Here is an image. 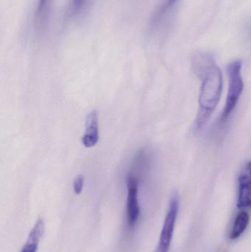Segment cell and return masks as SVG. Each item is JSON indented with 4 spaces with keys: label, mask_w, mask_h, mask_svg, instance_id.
<instances>
[{
    "label": "cell",
    "mask_w": 251,
    "mask_h": 252,
    "mask_svg": "<svg viewBox=\"0 0 251 252\" xmlns=\"http://www.w3.org/2000/svg\"><path fill=\"white\" fill-rule=\"evenodd\" d=\"M192 63L194 72L202 81L199 97L200 110L195 124L197 130H200L219 103L223 90V75L215 59L208 53L195 55Z\"/></svg>",
    "instance_id": "6da1fadb"
},
{
    "label": "cell",
    "mask_w": 251,
    "mask_h": 252,
    "mask_svg": "<svg viewBox=\"0 0 251 252\" xmlns=\"http://www.w3.org/2000/svg\"><path fill=\"white\" fill-rule=\"evenodd\" d=\"M242 68L243 64L241 61H234L229 63L227 67L229 85L226 101L221 117L222 122H224L229 118L231 112L237 106L239 99L243 93L244 83L242 75Z\"/></svg>",
    "instance_id": "7a4b0ae2"
},
{
    "label": "cell",
    "mask_w": 251,
    "mask_h": 252,
    "mask_svg": "<svg viewBox=\"0 0 251 252\" xmlns=\"http://www.w3.org/2000/svg\"><path fill=\"white\" fill-rule=\"evenodd\" d=\"M179 210V198L174 194L169 201V209L165 217V223L161 232L157 252H168L173 236L175 222Z\"/></svg>",
    "instance_id": "3957f363"
},
{
    "label": "cell",
    "mask_w": 251,
    "mask_h": 252,
    "mask_svg": "<svg viewBox=\"0 0 251 252\" xmlns=\"http://www.w3.org/2000/svg\"><path fill=\"white\" fill-rule=\"evenodd\" d=\"M127 195L126 219L129 229H133L139 219L140 206L138 199L139 180L133 174H128L126 178Z\"/></svg>",
    "instance_id": "277c9868"
},
{
    "label": "cell",
    "mask_w": 251,
    "mask_h": 252,
    "mask_svg": "<svg viewBox=\"0 0 251 252\" xmlns=\"http://www.w3.org/2000/svg\"><path fill=\"white\" fill-rule=\"evenodd\" d=\"M237 207L240 210L251 208V161L246 163L238 179Z\"/></svg>",
    "instance_id": "5b68a950"
},
{
    "label": "cell",
    "mask_w": 251,
    "mask_h": 252,
    "mask_svg": "<svg viewBox=\"0 0 251 252\" xmlns=\"http://www.w3.org/2000/svg\"><path fill=\"white\" fill-rule=\"evenodd\" d=\"M99 141L98 113L93 110L87 115L85 134L81 139L83 145L87 148L95 146Z\"/></svg>",
    "instance_id": "8992f818"
},
{
    "label": "cell",
    "mask_w": 251,
    "mask_h": 252,
    "mask_svg": "<svg viewBox=\"0 0 251 252\" xmlns=\"http://www.w3.org/2000/svg\"><path fill=\"white\" fill-rule=\"evenodd\" d=\"M44 232V222L39 219L35 222L32 230L29 232L28 241L21 252H36L38 243Z\"/></svg>",
    "instance_id": "52a82bcc"
},
{
    "label": "cell",
    "mask_w": 251,
    "mask_h": 252,
    "mask_svg": "<svg viewBox=\"0 0 251 252\" xmlns=\"http://www.w3.org/2000/svg\"><path fill=\"white\" fill-rule=\"evenodd\" d=\"M250 221V216L246 211L240 212L236 216L232 229L230 233V239L236 240L240 238L247 229Z\"/></svg>",
    "instance_id": "ba28073f"
},
{
    "label": "cell",
    "mask_w": 251,
    "mask_h": 252,
    "mask_svg": "<svg viewBox=\"0 0 251 252\" xmlns=\"http://www.w3.org/2000/svg\"><path fill=\"white\" fill-rule=\"evenodd\" d=\"M50 0H38L35 15V24L40 28L45 26L49 16Z\"/></svg>",
    "instance_id": "9c48e42d"
},
{
    "label": "cell",
    "mask_w": 251,
    "mask_h": 252,
    "mask_svg": "<svg viewBox=\"0 0 251 252\" xmlns=\"http://www.w3.org/2000/svg\"><path fill=\"white\" fill-rule=\"evenodd\" d=\"M86 0H69L66 15L69 19L78 16L81 13Z\"/></svg>",
    "instance_id": "30bf717a"
},
{
    "label": "cell",
    "mask_w": 251,
    "mask_h": 252,
    "mask_svg": "<svg viewBox=\"0 0 251 252\" xmlns=\"http://www.w3.org/2000/svg\"><path fill=\"white\" fill-rule=\"evenodd\" d=\"M84 186V177L82 175H79L74 181V192L77 195H80L82 192Z\"/></svg>",
    "instance_id": "8fae6325"
},
{
    "label": "cell",
    "mask_w": 251,
    "mask_h": 252,
    "mask_svg": "<svg viewBox=\"0 0 251 252\" xmlns=\"http://www.w3.org/2000/svg\"><path fill=\"white\" fill-rule=\"evenodd\" d=\"M177 0H167V4L168 6H169V7H171V6L172 5V4H174V3L175 2V1H176Z\"/></svg>",
    "instance_id": "7c38bea8"
},
{
    "label": "cell",
    "mask_w": 251,
    "mask_h": 252,
    "mask_svg": "<svg viewBox=\"0 0 251 252\" xmlns=\"http://www.w3.org/2000/svg\"><path fill=\"white\" fill-rule=\"evenodd\" d=\"M249 33H250V35H251V25L250 28H249Z\"/></svg>",
    "instance_id": "4fadbf2b"
}]
</instances>
